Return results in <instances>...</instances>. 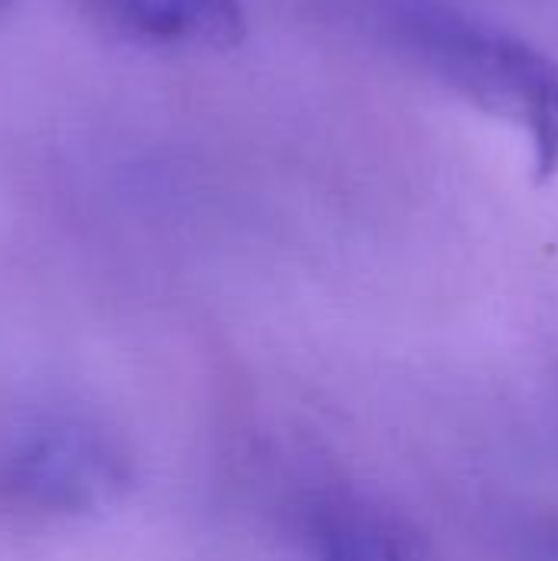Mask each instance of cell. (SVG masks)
<instances>
[{
	"instance_id": "obj_1",
	"label": "cell",
	"mask_w": 558,
	"mask_h": 561,
	"mask_svg": "<svg viewBox=\"0 0 558 561\" xmlns=\"http://www.w3.org/2000/svg\"><path fill=\"white\" fill-rule=\"evenodd\" d=\"M401 36L444 85L526 131L539 184L556 178L558 62L546 49L444 7L405 10Z\"/></svg>"
},
{
	"instance_id": "obj_2",
	"label": "cell",
	"mask_w": 558,
	"mask_h": 561,
	"mask_svg": "<svg viewBox=\"0 0 558 561\" xmlns=\"http://www.w3.org/2000/svg\"><path fill=\"white\" fill-rule=\"evenodd\" d=\"M132 486L128 454L89 424H49L26 434L0 467L7 500L36 513L82 516L122 500Z\"/></svg>"
},
{
	"instance_id": "obj_3",
	"label": "cell",
	"mask_w": 558,
	"mask_h": 561,
	"mask_svg": "<svg viewBox=\"0 0 558 561\" xmlns=\"http://www.w3.org/2000/svg\"><path fill=\"white\" fill-rule=\"evenodd\" d=\"M115 36L164 49H230L247 33L243 0H82Z\"/></svg>"
},
{
	"instance_id": "obj_4",
	"label": "cell",
	"mask_w": 558,
	"mask_h": 561,
	"mask_svg": "<svg viewBox=\"0 0 558 561\" xmlns=\"http://www.w3.org/2000/svg\"><path fill=\"white\" fill-rule=\"evenodd\" d=\"M306 539L316 561H421L418 536L398 516L342 493L309 500Z\"/></svg>"
},
{
	"instance_id": "obj_5",
	"label": "cell",
	"mask_w": 558,
	"mask_h": 561,
	"mask_svg": "<svg viewBox=\"0 0 558 561\" xmlns=\"http://www.w3.org/2000/svg\"><path fill=\"white\" fill-rule=\"evenodd\" d=\"M526 561H558V523L533 533Z\"/></svg>"
},
{
	"instance_id": "obj_6",
	"label": "cell",
	"mask_w": 558,
	"mask_h": 561,
	"mask_svg": "<svg viewBox=\"0 0 558 561\" xmlns=\"http://www.w3.org/2000/svg\"><path fill=\"white\" fill-rule=\"evenodd\" d=\"M10 3H13V0H0V13H3V10H7Z\"/></svg>"
}]
</instances>
